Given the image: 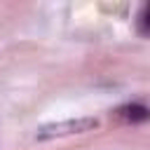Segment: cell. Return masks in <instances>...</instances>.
Instances as JSON below:
<instances>
[{"instance_id": "1", "label": "cell", "mask_w": 150, "mask_h": 150, "mask_svg": "<svg viewBox=\"0 0 150 150\" xmlns=\"http://www.w3.org/2000/svg\"><path fill=\"white\" fill-rule=\"evenodd\" d=\"M101 127V120L96 117H75V120H61V122H49L38 127L35 141H52V138H63L73 134H87Z\"/></svg>"}, {"instance_id": "2", "label": "cell", "mask_w": 150, "mask_h": 150, "mask_svg": "<svg viewBox=\"0 0 150 150\" xmlns=\"http://www.w3.org/2000/svg\"><path fill=\"white\" fill-rule=\"evenodd\" d=\"M117 115L124 120V122H131V124H138V122H145L148 120V108L143 103H129V105H122L117 110Z\"/></svg>"}]
</instances>
